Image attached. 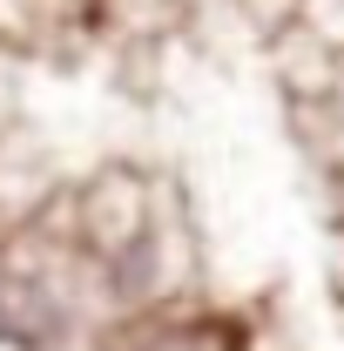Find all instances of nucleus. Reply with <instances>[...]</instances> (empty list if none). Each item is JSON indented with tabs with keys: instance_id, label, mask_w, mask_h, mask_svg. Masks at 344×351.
Returning a JSON list of instances; mask_svg holds the SVG:
<instances>
[{
	"instance_id": "3",
	"label": "nucleus",
	"mask_w": 344,
	"mask_h": 351,
	"mask_svg": "<svg viewBox=\"0 0 344 351\" xmlns=\"http://www.w3.org/2000/svg\"><path fill=\"white\" fill-rule=\"evenodd\" d=\"M129 351H236V345H230V331H223V324L196 317V324H149Z\"/></svg>"
},
{
	"instance_id": "1",
	"label": "nucleus",
	"mask_w": 344,
	"mask_h": 351,
	"mask_svg": "<svg viewBox=\"0 0 344 351\" xmlns=\"http://www.w3.org/2000/svg\"><path fill=\"white\" fill-rule=\"evenodd\" d=\"M156 223V189L142 182V169H95L75 189V250L88 263H115L122 250H135Z\"/></svg>"
},
{
	"instance_id": "2",
	"label": "nucleus",
	"mask_w": 344,
	"mask_h": 351,
	"mask_svg": "<svg viewBox=\"0 0 344 351\" xmlns=\"http://www.w3.org/2000/svg\"><path fill=\"white\" fill-rule=\"evenodd\" d=\"M68 324H75V317L47 298V284L34 277V270H21L14 257H0V338L41 351V345H54Z\"/></svg>"
}]
</instances>
